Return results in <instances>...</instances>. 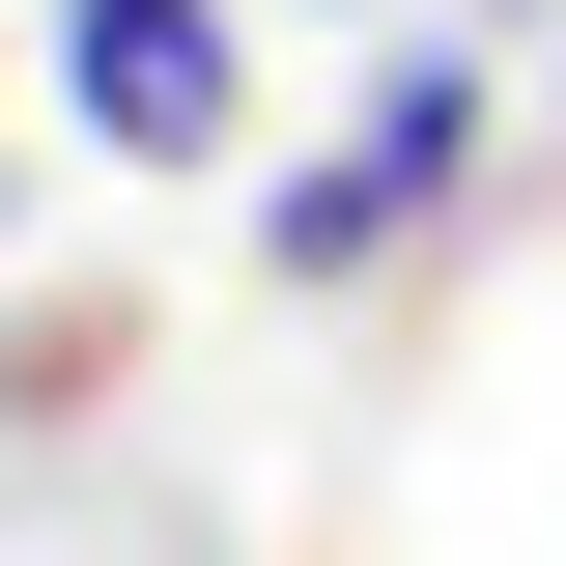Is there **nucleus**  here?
Returning a JSON list of instances; mask_svg holds the SVG:
<instances>
[{"mask_svg":"<svg viewBox=\"0 0 566 566\" xmlns=\"http://www.w3.org/2000/svg\"><path fill=\"white\" fill-rule=\"evenodd\" d=\"M453 170H482V85H453V57H397L340 170H283V199H255V255H283V283H340V255H397V227L453 199Z\"/></svg>","mask_w":566,"mask_h":566,"instance_id":"f257e3e1","label":"nucleus"},{"mask_svg":"<svg viewBox=\"0 0 566 566\" xmlns=\"http://www.w3.org/2000/svg\"><path fill=\"white\" fill-rule=\"evenodd\" d=\"M57 114L114 170H227V0H57Z\"/></svg>","mask_w":566,"mask_h":566,"instance_id":"f03ea898","label":"nucleus"}]
</instances>
